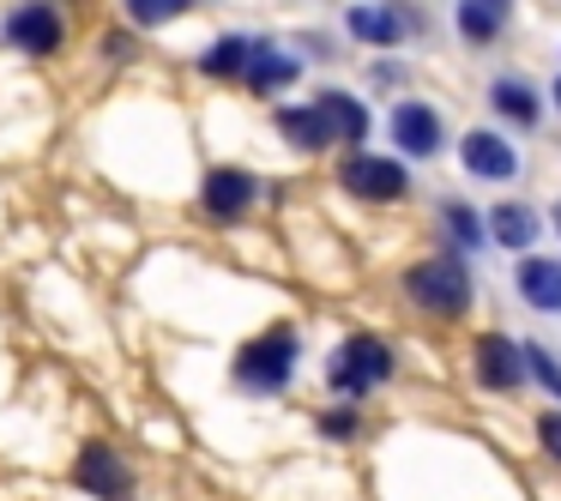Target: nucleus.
I'll use <instances>...</instances> for the list:
<instances>
[{"mask_svg": "<svg viewBox=\"0 0 561 501\" xmlns=\"http://www.w3.org/2000/svg\"><path fill=\"white\" fill-rule=\"evenodd\" d=\"M477 380H483L489 392H519L525 351L507 339V332H483V339H477Z\"/></svg>", "mask_w": 561, "mask_h": 501, "instance_id": "0eeeda50", "label": "nucleus"}, {"mask_svg": "<svg viewBox=\"0 0 561 501\" xmlns=\"http://www.w3.org/2000/svg\"><path fill=\"white\" fill-rule=\"evenodd\" d=\"M0 37L13 43L19 55H55L67 43V19L49 0H19L13 13H7V25H0Z\"/></svg>", "mask_w": 561, "mask_h": 501, "instance_id": "20e7f679", "label": "nucleus"}, {"mask_svg": "<svg viewBox=\"0 0 561 501\" xmlns=\"http://www.w3.org/2000/svg\"><path fill=\"white\" fill-rule=\"evenodd\" d=\"M320 429H327L332 441H351L356 435V411H327V417H320Z\"/></svg>", "mask_w": 561, "mask_h": 501, "instance_id": "b1692460", "label": "nucleus"}, {"mask_svg": "<svg viewBox=\"0 0 561 501\" xmlns=\"http://www.w3.org/2000/svg\"><path fill=\"white\" fill-rule=\"evenodd\" d=\"M387 380H392V351H387V339H368V332L344 339L327 363V387L344 392V399H368Z\"/></svg>", "mask_w": 561, "mask_h": 501, "instance_id": "f03ea898", "label": "nucleus"}, {"mask_svg": "<svg viewBox=\"0 0 561 501\" xmlns=\"http://www.w3.org/2000/svg\"><path fill=\"white\" fill-rule=\"evenodd\" d=\"M489 103H495L501 115H513L519 127H537V115H543V110H537V98H531V86H525V79H513V73L489 86Z\"/></svg>", "mask_w": 561, "mask_h": 501, "instance_id": "a211bd4d", "label": "nucleus"}, {"mask_svg": "<svg viewBox=\"0 0 561 501\" xmlns=\"http://www.w3.org/2000/svg\"><path fill=\"white\" fill-rule=\"evenodd\" d=\"M556 103H561V79H556Z\"/></svg>", "mask_w": 561, "mask_h": 501, "instance_id": "393cba45", "label": "nucleus"}, {"mask_svg": "<svg viewBox=\"0 0 561 501\" xmlns=\"http://www.w3.org/2000/svg\"><path fill=\"white\" fill-rule=\"evenodd\" d=\"M296 351H302V339H296L290 327H272V332H260V339H248L242 351H236V387L242 392H284L290 387V375H296Z\"/></svg>", "mask_w": 561, "mask_h": 501, "instance_id": "f257e3e1", "label": "nucleus"}, {"mask_svg": "<svg viewBox=\"0 0 561 501\" xmlns=\"http://www.w3.org/2000/svg\"><path fill=\"white\" fill-rule=\"evenodd\" d=\"M278 134L290 139L296 151H327L332 139H339V134L327 127V115L314 110V103H308V110H284V115H278Z\"/></svg>", "mask_w": 561, "mask_h": 501, "instance_id": "4468645a", "label": "nucleus"}, {"mask_svg": "<svg viewBox=\"0 0 561 501\" xmlns=\"http://www.w3.org/2000/svg\"><path fill=\"white\" fill-rule=\"evenodd\" d=\"M392 139H399V151H411V158H435L440 151V115L428 110V103H399V110H392Z\"/></svg>", "mask_w": 561, "mask_h": 501, "instance_id": "1a4fd4ad", "label": "nucleus"}, {"mask_svg": "<svg viewBox=\"0 0 561 501\" xmlns=\"http://www.w3.org/2000/svg\"><path fill=\"white\" fill-rule=\"evenodd\" d=\"M501 25H507V0H465V7H459V37L477 43V49L495 43Z\"/></svg>", "mask_w": 561, "mask_h": 501, "instance_id": "2eb2a0df", "label": "nucleus"}, {"mask_svg": "<svg viewBox=\"0 0 561 501\" xmlns=\"http://www.w3.org/2000/svg\"><path fill=\"white\" fill-rule=\"evenodd\" d=\"M254 55H260L254 37H218L206 55H199V73H211V79H236V73H242V79H248Z\"/></svg>", "mask_w": 561, "mask_h": 501, "instance_id": "ddd939ff", "label": "nucleus"}, {"mask_svg": "<svg viewBox=\"0 0 561 501\" xmlns=\"http://www.w3.org/2000/svg\"><path fill=\"white\" fill-rule=\"evenodd\" d=\"M519 296L537 308V315H561V260L531 254L519 266Z\"/></svg>", "mask_w": 561, "mask_h": 501, "instance_id": "9b49d317", "label": "nucleus"}, {"mask_svg": "<svg viewBox=\"0 0 561 501\" xmlns=\"http://www.w3.org/2000/svg\"><path fill=\"white\" fill-rule=\"evenodd\" d=\"M537 441H543V453H549V459H561V411L537 417Z\"/></svg>", "mask_w": 561, "mask_h": 501, "instance_id": "5701e85b", "label": "nucleus"}, {"mask_svg": "<svg viewBox=\"0 0 561 501\" xmlns=\"http://www.w3.org/2000/svg\"><path fill=\"white\" fill-rule=\"evenodd\" d=\"M248 206H254V175H248V170L224 163V170L206 175V212H211V218H242Z\"/></svg>", "mask_w": 561, "mask_h": 501, "instance_id": "9d476101", "label": "nucleus"}, {"mask_svg": "<svg viewBox=\"0 0 561 501\" xmlns=\"http://www.w3.org/2000/svg\"><path fill=\"white\" fill-rule=\"evenodd\" d=\"M194 0H127V13L139 19V25H163V19H175V13H187Z\"/></svg>", "mask_w": 561, "mask_h": 501, "instance_id": "412c9836", "label": "nucleus"}, {"mask_svg": "<svg viewBox=\"0 0 561 501\" xmlns=\"http://www.w3.org/2000/svg\"><path fill=\"white\" fill-rule=\"evenodd\" d=\"M556 230H561V212H556Z\"/></svg>", "mask_w": 561, "mask_h": 501, "instance_id": "a878e982", "label": "nucleus"}, {"mask_svg": "<svg viewBox=\"0 0 561 501\" xmlns=\"http://www.w3.org/2000/svg\"><path fill=\"white\" fill-rule=\"evenodd\" d=\"M404 291H411V303L428 308V315H465V308H471V272H465V260L435 254V260H423V266H411Z\"/></svg>", "mask_w": 561, "mask_h": 501, "instance_id": "7ed1b4c3", "label": "nucleus"}, {"mask_svg": "<svg viewBox=\"0 0 561 501\" xmlns=\"http://www.w3.org/2000/svg\"><path fill=\"white\" fill-rule=\"evenodd\" d=\"M459 163L471 175H483V182H507V175H519V151H513L501 134H483V127L459 139Z\"/></svg>", "mask_w": 561, "mask_h": 501, "instance_id": "6e6552de", "label": "nucleus"}, {"mask_svg": "<svg viewBox=\"0 0 561 501\" xmlns=\"http://www.w3.org/2000/svg\"><path fill=\"white\" fill-rule=\"evenodd\" d=\"M314 110L327 115V127H332L339 139H351V146H363V139H368V110L351 98V91H320Z\"/></svg>", "mask_w": 561, "mask_h": 501, "instance_id": "f8f14e48", "label": "nucleus"}, {"mask_svg": "<svg viewBox=\"0 0 561 501\" xmlns=\"http://www.w3.org/2000/svg\"><path fill=\"white\" fill-rule=\"evenodd\" d=\"M351 37H363V43H375V49H387V43H404V19L399 13H387V7H351Z\"/></svg>", "mask_w": 561, "mask_h": 501, "instance_id": "dca6fc26", "label": "nucleus"}, {"mask_svg": "<svg viewBox=\"0 0 561 501\" xmlns=\"http://www.w3.org/2000/svg\"><path fill=\"white\" fill-rule=\"evenodd\" d=\"M489 230L501 248H531L537 242V212L531 206H495L489 212Z\"/></svg>", "mask_w": 561, "mask_h": 501, "instance_id": "6ab92c4d", "label": "nucleus"}, {"mask_svg": "<svg viewBox=\"0 0 561 501\" xmlns=\"http://www.w3.org/2000/svg\"><path fill=\"white\" fill-rule=\"evenodd\" d=\"M525 368H531V375H537V380H543V387L561 399V363L543 351V344H525Z\"/></svg>", "mask_w": 561, "mask_h": 501, "instance_id": "4be33fe9", "label": "nucleus"}, {"mask_svg": "<svg viewBox=\"0 0 561 501\" xmlns=\"http://www.w3.org/2000/svg\"><path fill=\"white\" fill-rule=\"evenodd\" d=\"M339 182L351 187L356 200H375V206H387V200L404 194V170L392 158H368V151H356V158H344Z\"/></svg>", "mask_w": 561, "mask_h": 501, "instance_id": "423d86ee", "label": "nucleus"}, {"mask_svg": "<svg viewBox=\"0 0 561 501\" xmlns=\"http://www.w3.org/2000/svg\"><path fill=\"white\" fill-rule=\"evenodd\" d=\"M73 483L85 489V496H98V501H127V496H134V471H127V459L110 447V441H91V447H79Z\"/></svg>", "mask_w": 561, "mask_h": 501, "instance_id": "39448f33", "label": "nucleus"}, {"mask_svg": "<svg viewBox=\"0 0 561 501\" xmlns=\"http://www.w3.org/2000/svg\"><path fill=\"white\" fill-rule=\"evenodd\" d=\"M290 79H296V55H272L266 43H260L254 67H248V91H254V98H272V91H284Z\"/></svg>", "mask_w": 561, "mask_h": 501, "instance_id": "f3484780", "label": "nucleus"}, {"mask_svg": "<svg viewBox=\"0 0 561 501\" xmlns=\"http://www.w3.org/2000/svg\"><path fill=\"white\" fill-rule=\"evenodd\" d=\"M440 218H447V230L459 236L465 248H477V242H483V230H477V212H471V206H459V200H447V206H440Z\"/></svg>", "mask_w": 561, "mask_h": 501, "instance_id": "aec40b11", "label": "nucleus"}]
</instances>
